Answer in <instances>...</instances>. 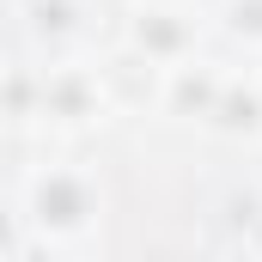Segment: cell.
<instances>
[{
  "instance_id": "3957f363",
  "label": "cell",
  "mask_w": 262,
  "mask_h": 262,
  "mask_svg": "<svg viewBox=\"0 0 262 262\" xmlns=\"http://www.w3.org/2000/svg\"><path fill=\"white\" fill-rule=\"evenodd\" d=\"M213 31V12L201 0H122V25H116V49L140 55L146 67H177L201 55Z\"/></svg>"
},
{
  "instance_id": "52a82bcc",
  "label": "cell",
  "mask_w": 262,
  "mask_h": 262,
  "mask_svg": "<svg viewBox=\"0 0 262 262\" xmlns=\"http://www.w3.org/2000/svg\"><path fill=\"white\" fill-rule=\"evenodd\" d=\"M213 31L226 43H238L244 55H262V0H220L213 6Z\"/></svg>"
},
{
  "instance_id": "8992f818",
  "label": "cell",
  "mask_w": 262,
  "mask_h": 262,
  "mask_svg": "<svg viewBox=\"0 0 262 262\" xmlns=\"http://www.w3.org/2000/svg\"><path fill=\"white\" fill-rule=\"evenodd\" d=\"M201 134L232 140V146L262 140V73H256V67H232V73H226L220 104H213V116H207V128H201Z\"/></svg>"
},
{
  "instance_id": "7a4b0ae2",
  "label": "cell",
  "mask_w": 262,
  "mask_h": 262,
  "mask_svg": "<svg viewBox=\"0 0 262 262\" xmlns=\"http://www.w3.org/2000/svg\"><path fill=\"white\" fill-rule=\"evenodd\" d=\"M116 79L104 61L85 55H49L43 67H31L12 92V116L18 128H37L49 140H79V134L104 128L116 116Z\"/></svg>"
},
{
  "instance_id": "5b68a950",
  "label": "cell",
  "mask_w": 262,
  "mask_h": 262,
  "mask_svg": "<svg viewBox=\"0 0 262 262\" xmlns=\"http://www.w3.org/2000/svg\"><path fill=\"white\" fill-rule=\"evenodd\" d=\"M25 37L49 55H85L92 43V6L85 0H25Z\"/></svg>"
},
{
  "instance_id": "277c9868",
  "label": "cell",
  "mask_w": 262,
  "mask_h": 262,
  "mask_svg": "<svg viewBox=\"0 0 262 262\" xmlns=\"http://www.w3.org/2000/svg\"><path fill=\"white\" fill-rule=\"evenodd\" d=\"M226 73L232 67L213 61V55H189V61L165 67V79H159V116H171V122H189V128H207V116H213V104H220V85H226Z\"/></svg>"
},
{
  "instance_id": "6da1fadb",
  "label": "cell",
  "mask_w": 262,
  "mask_h": 262,
  "mask_svg": "<svg viewBox=\"0 0 262 262\" xmlns=\"http://www.w3.org/2000/svg\"><path fill=\"white\" fill-rule=\"evenodd\" d=\"M104 220H110V189H104V177L85 159H43L12 189L18 250L92 256L104 244Z\"/></svg>"
}]
</instances>
